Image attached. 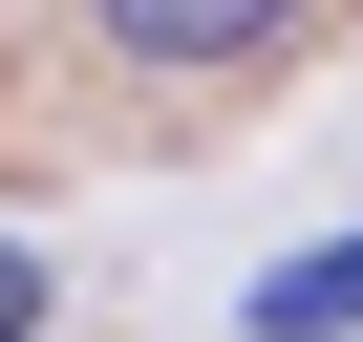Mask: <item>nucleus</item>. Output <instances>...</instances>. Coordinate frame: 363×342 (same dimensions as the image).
<instances>
[{
    "label": "nucleus",
    "mask_w": 363,
    "mask_h": 342,
    "mask_svg": "<svg viewBox=\"0 0 363 342\" xmlns=\"http://www.w3.org/2000/svg\"><path fill=\"white\" fill-rule=\"evenodd\" d=\"M86 22H107L128 65H171V86H214V65H278L320 0H86Z\"/></svg>",
    "instance_id": "nucleus-1"
},
{
    "label": "nucleus",
    "mask_w": 363,
    "mask_h": 342,
    "mask_svg": "<svg viewBox=\"0 0 363 342\" xmlns=\"http://www.w3.org/2000/svg\"><path fill=\"white\" fill-rule=\"evenodd\" d=\"M0 342H43V257H22V236H0Z\"/></svg>",
    "instance_id": "nucleus-2"
}]
</instances>
